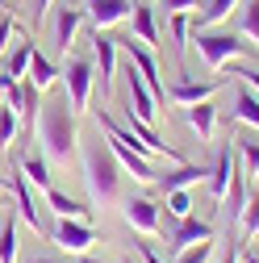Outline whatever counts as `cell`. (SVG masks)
Segmentation results:
<instances>
[{"instance_id":"6da1fadb","label":"cell","mask_w":259,"mask_h":263,"mask_svg":"<svg viewBox=\"0 0 259 263\" xmlns=\"http://www.w3.org/2000/svg\"><path fill=\"white\" fill-rule=\"evenodd\" d=\"M76 109H71V96L63 92L54 96V101H46L38 109V138H42V151L46 159H59V163H67L76 155Z\"/></svg>"},{"instance_id":"7a4b0ae2","label":"cell","mask_w":259,"mask_h":263,"mask_svg":"<svg viewBox=\"0 0 259 263\" xmlns=\"http://www.w3.org/2000/svg\"><path fill=\"white\" fill-rule=\"evenodd\" d=\"M80 167H84V184H88V192H92V201L96 205H113L117 201V188H121V163L113 159V151H109V142L101 146V142H92V146H84L80 151Z\"/></svg>"},{"instance_id":"3957f363","label":"cell","mask_w":259,"mask_h":263,"mask_svg":"<svg viewBox=\"0 0 259 263\" xmlns=\"http://www.w3.org/2000/svg\"><path fill=\"white\" fill-rule=\"evenodd\" d=\"M192 46H197V54L205 59V67L209 71H226L234 59L243 54H259V46L251 38H243L238 29H197V38H192Z\"/></svg>"},{"instance_id":"277c9868","label":"cell","mask_w":259,"mask_h":263,"mask_svg":"<svg viewBox=\"0 0 259 263\" xmlns=\"http://www.w3.org/2000/svg\"><path fill=\"white\" fill-rule=\"evenodd\" d=\"M63 92L71 96V109L76 113H88V101H92V84H96V67L88 59H80V54H71L67 63H63Z\"/></svg>"},{"instance_id":"5b68a950","label":"cell","mask_w":259,"mask_h":263,"mask_svg":"<svg viewBox=\"0 0 259 263\" xmlns=\"http://www.w3.org/2000/svg\"><path fill=\"white\" fill-rule=\"evenodd\" d=\"M50 242H54L59 251H67V255H84V251L96 242L92 221H80V217H59V221L50 226Z\"/></svg>"},{"instance_id":"8992f818","label":"cell","mask_w":259,"mask_h":263,"mask_svg":"<svg viewBox=\"0 0 259 263\" xmlns=\"http://www.w3.org/2000/svg\"><path fill=\"white\" fill-rule=\"evenodd\" d=\"M88 13L84 9H71V5H63V9H50V42L59 54H67L80 38V29H84Z\"/></svg>"},{"instance_id":"52a82bcc","label":"cell","mask_w":259,"mask_h":263,"mask_svg":"<svg viewBox=\"0 0 259 263\" xmlns=\"http://www.w3.org/2000/svg\"><path fill=\"white\" fill-rule=\"evenodd\" d=\"M105 142H109V151H113V159L121 163V167H125V172H134V180H142V184H155V180H159V167H155V159H151V155H142L138 146H130V142L117 138V134H109Z\"/></svg>"},{"instance_id":"ba28073f","label":"cell","mask_w":259,"mask_h":263,"mask_svg":"<svg viewBox=\"0 0 259 263\" xmlns=\"http://www.w3.org/2000/svg\"><path fill=\"white\" fill-rule=\"evenodd\" d=\"M125 92H130V109H125V113H134L138 121L155 125V121H159V101H155V92L146 88V80L138 76L134 63H130V71H125Z\"/></svg>"},{"instance_id":"9c48e42d","label":"cell","mask_w":259,"mask_h":263,"mask_svg":"<svg viewBox=\"0 0 259 263\" xmlns=\"http://www.w3.org/2000/svg\"><path fill=\"white\" fill-rule=\"evenodd\" d=\"M92 67H96V84H101V92L109 96L113 92V76H117V42L105 34V29L92 34Z\"/></svg>"},{"instance_id":"30bf717a","label":"cell","mask_w":259,"mask_h":263,"mask_svg":"<svg viewBox=\"0 0 259 263\" xmlns=\"http://www.w3.org/2000/svg\"><path fill=\"white\" fill-rule=\"evenodd\" d=\"M125 54H130V63H134V67H138V76L146 80V88L155 92V101H168V88H163V76H159V63H155V50L130 38Z\"/></svg>"},{"instance_id":"8fae6325","label":"cell","mask_w":259,"mask_h":263,"mask_svg":"<svg viewBox=\"0 0 259 263\" xmlns=\"http://www.w3.org/2000/svg\"><path fill=\"white\" fill-rule=\"evenodd\" d=\"M125 226L130 230H138V234H146V238H155L159 234V205L151 201V196H134V201H125Z\"/></svg>"},{"instance_id":"7c38bea8","label":"cell","mask_w":259,"mask_h":263,"mask_svg":"<svg viewBox=\"0 0 259 263\" xmlns=\"http://www.w3.org/2000/svg\"><path fill=\"white\" fill-rule=\"evenodd\" d=\"M234 142H226L213 159V172H209V196L213 201H226V192H230V180H234Z\"/></svg>"},{"instance_id":"4fadbf2b","label":"cell","mask_w":259,"mask_h":263,"mask_svg":"<svg viewBox=\"0 0 259 263\" xmlns=\"http://www.w3.org/2000/svg\"><path fill=\"white\" fill-rule=\"evenodd\" d=\"M205 238H213V226L188 213V217H180V221H176V230L168 234V251L176 255L180 247H192V242H205Z\"/></svg>"},{"instance_id":"5bb4252c","label":"cell","mask_w":259,"mask_h":263,"mask_svg":"<svg viewBox=\"0 0 259 263\" xmlns=\"http://www.w3.org/2000/svg\"><path fill=\"white\" fill-rule=\"evenodd\" d=\"M13 192H17V213H21V221H25V226H34L38 234H50L46 213H42V205L34 201V192H29V180H25V176L13 180Z\"/></svg>"},{"instance_id":"9a60e30c","label":"cell","mask_w":259,"mask_h":263,"mask_svg":"<svg viewBox=\"0 0 259 263\" xmlns=\"http://www.w3.org/2000/svg\"><path fill=\"white\" fill-rule=\"evenodd\" d=\"M134 13V0H88V21L96 29H109L117 21H130Z\"/></svg>"},{"instance_id":"2e32d148","label":"cell","mask_w":259,"mask_h":263,"mask_svg":"<svg viewBox=\"0 0 259 263\" xmlns=\"http://www.w3.org/2000/svg\"><path fill=\"white\" fill-rule=\"evenodd\" d=\"M217 88H221V80H201V84H197V80H176L168 96H172L176 105H184V109H188V105H197V101H209Z\"/></svg>"},{"instance_id":"e0dca14e","label":"cell","mask_w":259,"mask_h":263,"mask_svg":"<svg viewBox=\"0 0 259 263\" xmlns=\"http://www.w3.org/2000/svg\"><path fill=\"white\" fill-rule=\"evenodd\" d=\"M130 29H134V42H142V46H159V17H155V9L151 5H134V13H130Z\"/></svg>"},{"instance_id":"ac0fdd59","label":"cell","mask_w":259,"mask_h":263,"mask_svg":"<svg viewBox=\"0 0 259 263\" xmlns=\"http://www.w3.org/2000/svg\"><path fill=\"white\" fill-rule=\"evenodd\" d=\"M59 76H63V67H54V63L34 46V54H29V76H25V80L34 84L38 92H46V88H54V84H59Z\"/></svg>"},{"instance_id":"d6986e66","label":"cell","mask_w":259,"mask_h":263,"mask_svg":"<svg viewBox=\"0 0 259 263\" xmlns=\"http://www.w3.org/2000/svg\"><path fill=\"white\" fill-rule=\"evenodd\" d=\"M46 205H50V213H54V217H80V221H92V209H88L84 201H76V196L59 192L54 184L46 188Z\"/></svg>"},{"instance_id":"ffe728a7","label":"cell","mask_w":259,"mask_h":263,"mask_svg":"<svg viewBox=\"0 0 259 263\" xmlns=\"http://www.w3.org/2000/svg\"><path fill=\"white\" fill-rule=\"evenodd\" d=\"M238 5H243V0H205L201 13L192 17V29H213V25H221V21L230 17Z\"/></svg>"},{"instance_id":"44dd1931","label":"cell","mask_w":259,"mask_h":263,"mask_svg":"<svg viewBox=\"0 0 259 263\" xmlns=\"http://www.w3.org/2000/svg\"><path fill=\"white\" fill-rule=\"evenodd\" d=\"M184 113H188L192 134H197L201 142H209V138H213V125H217V109H213L209 101H197V105H188Z\"/></svg>"},{"instance_id":"7402d4cb","label":"cell","mask_w":259,"mask_h":263,"mask_svg":"<svg viewBox=\"0 0 259 263\" xmlns=\"http://www.w3.org/2000/svg\"><path fill=\"white\" fill-rule=\"evenodd\" d=\"M234 117L259 129V92H255V88H247V84L234 88Z\"/></svg>"},{"instance_id":"603a6c76","label":"cell","mask_w":259,"mask_h":263,"mask_svg":"<svg viewBox=\"0 0 259 263\" xmlns=\"http://www.w3.org/2000/svg\"><path fill=\"white\" fill-rule=\"evenodd\" d=\"M201 176H209L205 167H197V163H180L176 172H168V176H159L155 184L163 188V192H176V188H188V184H197Z\"/></svg>"},{"instance_id":"cb8c5ba5","label":"cell","mask_w":259,"mask_h":263,"mask_svg":"<svg viewBox=\"0 0 259 263\" xmlns=\"http://www.w3.org/2000/svg\"><path fill=\"white\" fill-rule=\"evenodd\" d=\"M188 25H192L188 13H168V38H172V54L176 59H184V50H188Z\"/></svg>"},{"instance_id":"d4e9b609","label":"cell","mask_w":259,"mask_h":263,"mask_svg":"<svg viewBox=\"0 0 259 263\" xmlns=\"http://www.w3.org/2000/svg\"><path fill=\"white\" fill-rule=\"evenodd\" d=\"M230 142H234V155L243 159L247 180H251V176H259V142H255V138H247V134H230Z\"/></svg>"},{"instance_id":"484cf974","label":"cell","mask_w":259,"mask_h":263,"mask_svg":"<svg viewBox=\"0 0 259 263\" xmlns=\"http://www.w3.org/2000/svg\"><path fill=\"white\" fill-rule=\"evenodd\" d=\"M17 88H21V101H17V117H25L29 125L38 121V109H42V92L29 84V80H17Z\"/></svg>"},{"instance_id":"4316f807","label":"cell","mask_w":259,"mask_h":263,"mask_svg":"<svg viewBox=\"0 0 259 263\" xmlns=\"http://www.w3.org/2000/svg\"><path fill=\"white\" fill-rule=\"evenodd\" d=\"M21 176L34 184V188H42V192L50 188V167H46L42 155H25V159H21Z\"/></svg>"},{"instance_id":"83f0119b","label":"cell","mask_w":259,"mask_h":263,"mask_svg":"<svg viewBox=\"0 0 259 263\" xmlns=\"http://www.w3.org/2000/svg\"><path fill=\"white\" fill-rule=\"evenodd\" d=\"M29 54H34V42H21L17 50H5V71L13 80H25L29 76Z\"/></svg>"},{"instance_id":"f1b7e54d","label":"cell","mask_w":259,"mask_h":263,"mask_svg":"<svg viewBox=\"0 0 259 263\" xmlns=\"http://www.w3.org/2000/svg\"><path fill=\"white\" fill-rule=\"evenodd\" d=\"M238 9H243V13H238V25H234V29L259 46V0H243Z\"/></svg>"},{"instance_id":"f546056e","label":"cell","mask_w":259,"mask_h":263,"mask_svg":"<svg viewBox=\"0 0 259 263\" xmlns=\"http://www.w3.org/2000/svg\"><path fill=\"white\" fill-rule=\"evenodd\" d=\"M238 234H243V242H251V238L259 234V188L247 196V205H243V217H238Z\"/></svg>"},{"instance_id":"4dcf8cb0","label":"cell","mask_w":259,"mask_h":263,"mask_svg":"<svg viewBox=\"0 0 259 263\" xmlns=\"http://www.w3.org/2000/svg\"><path fill=\"white\" fill-rule=\"evenodd\" d=\"M0 263H17V221H0Z\"/></svg>"},{"instance_id":"1f68e13d","label":"cell","mask_w":259,"mask_h":263,"mask_svg":"<svg viewBox=\"0 0 259 263\" xmlns=\"http://www.w3.org/2000/svg\"><path fill=\"white\" fill-rule=\"evenodd\" d=\"M209 259H213V238L192 242V247H180V251L172 255V263H209Z\"/></svg>"},{"instance_id":"d6a6232c","label":"cell","mask_w":259,"mask_h":263,"mask_svg":"<svg viewBox=\"0 0 259 263\" xmlns=\"http://www.w3.org/2000/svg\"><path fill=\"white\" fill-rule=\"evenodd\" d=\"M13 134H17V109L5 101V105H0V151H9Z\"/></svg>"},{"instance_id":"836d02e7","label":"cell","mask_w":259,"mask_h":263,"mask_svg":"<svg viewBox=\"0 0 259 263\" xmlns=\"http://www.w3.org/2000/svg\"><path fill=\"white\" fill-rule=\"evenodd\" d=\"M168 213H172L176 221L192 213V196H188V188H176V192H168Z\"/></svg>"},{"instance_id":"e575fe53","label":"cell","mask_w":259,"mask_h":263,"mask_svg":"<svg viewBox=\"0 0 259 263\" xmlns=\"http://www.w3.org/2000/svg\"><path fill=\"white\" fill-rule=\"evenodd\" d=\"M25 9H29V17H34V29H38V25H46V21H50L54 0H25Z\"/></svg>"},{"instance_id":"d590c367","label":"cell","mask_w":259,"mask_h":263,"mask_svg":"<svg viewBox=\"0 0 259 263\" xmlns=\"http://www.w3.org/2000/svg\"><path fill=\"white\" fill-rule=\"evenodd\" d=\"M234 76H243V84L259 92V67H247V63H238V59H234Z\"/></svg>"},{"instance_id":"8d00e7d4","label":"cell","mask_w":259,"mask_h":263,"mask_svg":"<svg viewBox=\"0 0 259 263\" xmlns=\"http://www.w3.org/2000/svg\"><path fill=\"white\" fill-rule=\"evenodd\" d=\"M197 5H201V0H159V9H163V13H192Z\"/></svg>"},{"instance_id":"74e56055","label":"cell","mask_w":259,"mask_h":263,"mask_svg":"<svg viewBox=\"0 0 259 263\" xmlns=\"http://www.w3.org/2000/svg\"><path fill=\"white\" fill-rule=\"evenodd\" d=\"M9 38H13V17H0V54L9 50Z\"/></svg>"},{"instance_id":"f35d334b","label":"cell","mask_w":259,"mask_h":263,"mask_svg":"<svg viewBox=\"0 0 259 263\" xmlns=\"http://www.w3.org/2000/svg\"><path fill=\"white\" fill-rule=\"evenodd\" d=\"M13 84H17V80L5 71V63H0V96H9V92H13Z\"/></svg>"},{"instance_id":"ab89813d","label":"cell","mask_w":259,"mask_h":263,"mask_svg":"<svg viewBox=\"0 0 259 263\" xmlns=\"http://www.w3.org/2000/svg\"><path fill=\"white\" fill-rule=\"evenodd\" d=\"M138 255H142V263H163V259L155 255V247H151V242H138Z\"/></svg>"},{"instance_id":"60d3db41","label":"cell","mask_w":259,"mask_h":263,"mask_svg":"<svg viewBox=\"0 0 259 263\" xmlns=\"http://www.w3.org/2000/svg\"><path fill=\"white\" fill-rule=\"evenodd\" d=\"M29 263H67V259H50V255H34Z\"/></svg>"},{"instance_id":"b9f144b4","label":"cell","mask_w":259,"mask_h":263,"mask_svg":"<svg viewBox=\"0 0 259 263\" xmlns=\"http://www.w3.org/2000/svg\"><path fill=\"white\" fill-rule=\"evenodd\" d=\"M243 263H259V255H255V251H247V255H243Z\"/></svg>"},{"instance_id":"7bdbcfd3","label":"cell","mask_w":259,"mask_h":263,"mask_svg":"<svg viewBox=\"0 0 259 263\" xmlns=\"http://www.w3.org/2000/svg\"><path fill=\"white\" fill-rule=\"evenodd\" d=\"M80 263H105V259H92V255H80Z\"/></svg>"},{"instance_id":"ee69618b","label":"cell","mask_w":259,"mask_h":263,"mask_svg":"<svg viewBox=\"0 0 259 263\" xmlns=\"http://www.w3.org/2000/svg\"><path fill=\"white\" fill-rule=\"evenodd\" d=\"M130 263H134V259H130Z\"/></svg>"},{"instance_id":"f6af8a7d","label":"cell","mask_w":259,"mask_h":263,"mask_svg":"<svg viewBox=\"0 0 259 263\" xmlns=\"http://www.w3.org/2000/svg\"><path fill=\"white\" fill-rule=\"evenodd\" d=\"M255 238H259V234H255Z\"/></svg>"}]
</instances>
